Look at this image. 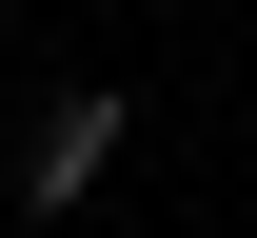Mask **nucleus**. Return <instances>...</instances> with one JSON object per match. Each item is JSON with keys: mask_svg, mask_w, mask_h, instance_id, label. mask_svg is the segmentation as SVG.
<instances>
[{"mask_svg": "<svg viewBox=\"0 0 257 238\" xmlns=\"http://www.w3.org/2000/svg\"><path fill=\"white\" fill-rule=\"evenodd\" d=\"M99 179H119V80H79V100L40 119V159H20V218H79Z\"/></svg>", "mask_w": 257, "mask_h": 238, "instance_id": "1", "label": "nucleus"}]
</instances>
